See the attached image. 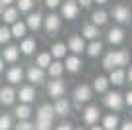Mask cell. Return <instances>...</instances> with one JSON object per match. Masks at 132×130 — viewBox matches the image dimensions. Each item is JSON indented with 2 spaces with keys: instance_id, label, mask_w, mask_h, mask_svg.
<instances>
[{
  "instance_id": "obj_1",
  "label": "cell",
  "mask_w": 132,
  "mask_h": 130,
  "mask_svg": "<svg viewBox=\"0 0 132 130\" xmlns=\"http://www.w3.org/2000/svg\"><path fill=\"white\" fill-rule=\"evenodd\" d=\"M77 14H79L77 0H67V2L61 4V16H63V18H67V20H75Z\"/></svg>"
},
{
  "instance_id": "obj_2",
  "label": "cell",
  "mask_w": 132,
  "mask_h": 130,
  "mask_svg": "<svg viewBox=\"0 0 132 130\" xmlns=\"http://www.w3.org/2000/svg\"><path fill=\"white\" fill-rule=\"evenodd\" d=\"M63 93H65V83L61 81V79H53V81L47 85V95H50L51 99H61Z\"/></svg>"
},
{
  "instance_id": "obj_3",
  "label": "cell",
  "mask_w": 132,
  "mask_h": 130,
  "mask_svg": "<svg viewBox=\"0 0 132 130\" xmlns=\"http://www.w3.org/2000/svg\"><path fill=\"white\" fill-rule=\"evenodd\" d=\"M16 99H20L22 104H30L32 101H36V89L34 87H20V91L16 93Z\"/></svg>"
},
{
  "instance_id": "obj_4",
  "label": "cell",
  "mask_w": 132,
  "mask_h": 130,
  "mask_svg": "<svg viewBox=\"0 0 132 130\" xmlns=\"http://www.w3.org/2000/svg\"><path fill=\"white\" fill-rule=\"evenodd\" d=\"M91 87L89 85H77V89L73 91V97H75V103H89L91 101Z\"/></svg>"
},
{
  "instance_id": "obj_5",
  "label": "cell",
  "mask_w": 132,
  "mask_h": 130,
  "mask_svg": "<svg viewBox=\"0 0 132 130\" xmlns=\"http://www.w3.org/2000/svg\"><path fill=\"white\" fill-rule=\"evenodd\" d=\"M44 28H45V32L55 34L61 28V16H57V14H50V16H45L44 18Z\"/></svg>"
},
{
  "instance_id": "obj_6",
  "label": "cell",
  "mask_w": 132,
  "mask_h": 130,
  "mask_svg": "<svg viewBox=\"0 0 132 130\" xmlns=\"http://www.w3.org/2000/svg\"><path fill=\"white\" fill-rule=\"evenodd\" d=\"M122 103H124V99H122L120 93H116V91L106 93V97H105V104H106L109 108H112V110H118V108L122 107Z\"/></svg>"
},
{
  "instance_id": "obj_7",
  "label": "cell",
  "mask_w": 132,
  "mask_h": 130,
  "mask_svg": "<svg viewBox=\"0 0 132 130\" xmlns=\"http://www.w3.org/2000/svg\"><path fill=\"white\" fill-rule=\"evenodd\" d=\"M14 101H16V91L12 87H2L0 89V104L10 107V104H14Z\"/></svg>"
},
{
  "instance_id": "obj_8",
  "label": "cell",
  "mask_w": 132,
  "mask_h": 130,
  "mask_svg": "<svg viewBox=\"0 0 132 130\" xmlns=\"http://www.w3.org/2000/svg\"><path fill=\"white\" fill-rule=\"evenodd\" d=\"M85 47H87V45H85V39H83L81 36H71V38H69V42H67V49H71L75 55H77V53H83V51H85Z\"/></svg>"
},
{
  "instance_id": "obj_9",
  "label": "cell",
  "mask_w": 132,
  "mask_h": 130,
  "mask_svg": "<svg viewBox=\"0 0 132 130\" xmlns=\"http://www.w3.org/2000/svg\"><path fill=\"white\" fill-rule=\"evenodd\" d=\"M28 81H32V83H36V85H39V83H44V79H45V73H44V69H39L38 65H32L30 69H28Z\"/></svg>"
},
{
  "instance_id": "obj_10",
  "label": "cell",
  "mask_w": 132,
  "mask_h": 130,
  "mask_svg": "<svg viewBox=\"0 0 132 130\" xmlns=\"http://www.w3.org/2000/svg\"><path fill=\"white\" fill-rule=\"evenodd\" d=\"M112 16H114L116 22H120V24H126V22H130V10H128L126 6H114L112 8Z\"/></svg>"
},
{
  "instance_id": "obj_11",
  "label": "cell",
  "mask_w": 132,
  "mask_h": 130,
  "mask_svg": "<svg viewBox=\"0 0 132 130\" xmlns=\"http://www.w3.org/2000/svg\"><path fill=\"white\" fill-rule=\"evenodd\" d=\"M99 107H95V104H91V107H87L85 110H83V120L87 122V124H95L97 120H99Z\"/></svg>"
},
{
  "instance_id": "obj_12",
  "label": "cell",
  "mask_w": 132,
  "mask_h": 130,
  "mask_svg": "<svg viewBox=\"0 0 132 130\" xmlns=\"http://www.w3.org/2000/svg\"><path fill=\"white\" fill-rule=\"evenodd\" d=\"M42 24H44V16H42V12H30V16H28V20H26V26L36 32V30L42 28Z\"/></svg>"
},
{
  "instance_id": "obj_13",
  "label": "cell",
  "mask_w": 132,
  "mask_h": 130,
  "mask_svg": "<svg viewBox=\"0 0 132 130\" xmlns=\"http://www.w3.org/2000/svg\"><path fill=\"white\" fill-rule=\"evenodd\" d=\"M53 110H55V114H59V116H67L69 110H71V104H69V101L63 99V97H61V99H55Z\"/></svg>"
},
{
  "instance_id": "obj_14",
  "label": "cell",
  "mask_w": 132,
  "mask_h": 130,
  "mask_svg": "<svg viewBox=\"0 0 132 130\" xmlns=\"http://www.w3.org/2000/svg\"><path fill=\"white\" fill-rule=\"evenodd\" d=\"M124 81H126V73H124L122 67H114V69H110L109 83H112V85H122Z\"/></svg>"
},
{
  "instance_id": "obj_15",
  "label": "cell",
  "mask_w": 132,
  "mask_h": 130,
  "mask_svg": "<svg viewBox=\"0 0 132 130\" xmlns=\"http://www.w3.org/2000/svg\"><path fill=\"white\" fill-rule=\"evenodd\" d=\"M26 32H28V26H26V22H20V20H16L14 24H12V28H10V34H12V38H18V39L26 38Z\"/></svg>"
},
{
  "instance_id": "obj_16",
  "label": "cell",
  "mask_w": 132,
  "mask_h": 130,
  "mask_svg": "<svg viewBox=\"0 0 132 130\" xmlns=\"http://www.w3.org/2000/svg\"><path fill=\"white\" fill-rule=\"evenodd\" d=\"M81 38L83 39H91V42H93V39H97L99 38V26H95V24H85V26H83V30H81Z\"/></svg>"
},
{
  "instance_id": "obj_17",
  "label": "cell",
  "mask_w": 132,
  "mask_h": 130,
  "mask_svg": "<svg viewBox=\"0 0 132 130\" xmlns=\"http://www.w3.org/2000/svg\"><path fill=\"white\" fill-rule=\"evenodd\" d=\"M36 39L34 38H22V42H20V53H24V55H32L34 53V49H36Z\"/></svg>"
},
{
  "instance_id": "obj_18",
  "label": "cell",
  "mask_w": 132,
  "mask_h": 130,
  "mask_svg": "<svg viewBox=\"0 0 132 130\" xmlns=\"http://www.w3.org/2000/svg\"><path fill=\"white\" fill-rule=\"evenodd\" d=\"M53 116H55V110L51 104H42L36 112V118H42V120H53Z\"/></svg>"
},
{
  "instance_id": "obj_19",
  "label": "cell",
  "mask_w": 132,
  "mask_h": 130,
  "mask_svg": "<svg viewBox=\"0 0 132 130\" xmlns=\"http://www.w3.org/2000/svg\"><path fill=\"white\" fill-rule=\"evenodd\" d=\"M6 79H8L12 85H18V83L24 79V69H22V67H18V65H16V67H12V69L6 73Z\"/></svg>"
},
{
  "instance_id": "obj_20",
  "label": "cell",
  "mask_w": 132,
  "mask_h": 130,
  "mask_svg": "<svg viewBox=\"0 0 132 130\" xmlns=\"http://www.w3.org/2000/svg\"><path fill=\"white\" fill-rule=\"evenodd\" d=\"M18 14H20V12H18L16 8H10V6H6L4 10H2V14H0V18L4 20V24H14V22L18 20Z\"/></svg>"
},
{
  "instance_id": "obj_21",
  "label": "cell",
  "mask_w": 132,
  "mask_h": 130,
  "mask_svg": "<svg viewBox=\"0 0 132 130\" xmlns=\"http://www.w3.org/2000/svg\"><path fill=\"white\" fill-rule=\"evenodd\" d=\"M63 67H65L69 73H77V71L81 69V59H79L77 55H69L65 59V63H63Z\"/></svg>"
},
{
  "instance_id": "obj_22",
  "label": "cell",
  "mask_w": 132,
  "mask_h": 130,
  "mask_svg": "<svg viewBox=\"0 0 132 130\" xmlns=\"http://www.w3.org/2000/svg\"><path fill=\"white\" fill-rule=\"evenodd\" d=\"M18 55H20V49H18L16 45H8V47L2 51V59L8 61V63H14V61L18 59Z\"/></svg>"
},
{
  "instance_id": "obj_23",
  "label": "cell",
  "mask_w": 132,
  "mask_h": 130,
  "mask_svg": "<svg viewBox=\"0 0 132 130\" xmlns=\"http://www.w3.org/2000/svg\"><path fill=\"white\" fill-rule=\"evenodd\" d=\"M112 59H114V67H122V65L128 63L130 55H128V51H124V49H118V51H112Z\"/></svg>"
},
{
  "instance_id": "obj_24",
  "label": "cell",
  "mask_w": 132,
  "mask_h": 130,
  "mask_svg": "<svg viewBox=\"0 0 132 130\" xmlns=\"http://www.w3.org/2000/svg\"><path fill=\"white\" fill-rule=\"evenodd\" d=\"M51 57H55V59H61V57H65L67 55V43H61V42H57V43H53L51 45Z\"/></svg>"
},
{
  "instance_id": "obj_25",
  "label": "cell",
  "mask_w": 132,
  "mask_h": 130,
  "mask_svg": "<svg viewBox=\"0 0 132 130\" xmlns=\"http://www.w3.org/2000/svg\"><path fill=\"white\" fill-rule=\"evenodd\" d=\"M14 114H16V118L18 120H28L30 116H32V108L28 107V104H18L16 108H14Z\"/></svg>"
},
{
  "instance_id": "obj_26",
  "label": "cell",
  "mask_w": 132,
  "mask_h": 130,
  "mask_svg": "<svg viewBox=\"0 0 132 130\" xmlns=\"http://www.w3.org/2000/svg\"><path fill=\"white\" fill-rule=\"evenodd\" d=\"M120 122H118V116L116 114H106L105 120H103V128L105 130H118Z\"/></svg>"
},
{
  "instance_id": "obj_27",
  "label": "cell",
  "mask_w": 132,
  "mask_h": 130,
  "mask_svg": "<svg viewBox=\"0 0 132 130\" xmlns=\"http://www.w3.org/2000/svg\"><path fill=\"white\" fill-rule=\"evenodd\" d=\"M47 71H50V77H53V79H59L61 73L65 71V67H63V63H61V61H51L50 67H47Z\"/></svg>"
},
{
  "instance_id": "obj_28",
  "label": "cell",
  "mask_w": 132,
  "mask_h": 130,
  "mask_svg": "<svg viewBox=\"0 0 132 130\" xmlns=\"http://www.w3.org/2000/svg\"><path fill=\"white\" fill-rule=\"evenodd\" d=\"M122 39H124V32H122L120 28H112V30L109 32V42L112 43V45L122 43Z\"/></svg>"
},
{
  "instance_id": "obj_29",
  "label": "cell",
  "mask_w": 132,
  "mask_h": 130,
  "mask_svg": "<svg viewBox=\"0 0 132 130\" xmlns=\"http://www.w3.org/2000/svg\"><path fill=\"white\" fill-rule=\"evenodd\" d=\"M51 63V53L50 51H44V53H39L38 57H36V65H38L39 69H47Z\"/></svg>"
},
{
  "instance_id": "obj_30",
  "label": "cell",
  "mask_w": 132,
  "mask_h": 130,
  "mask_svg": "<svg viewBox=\"0 0 132 130\" xmlns=\"http://www.w3.org/2000/svg\"><path fill=\"white\" fill-rule=\"evenodd\" d=\"M93 89L97 93H106V89H109V77L99 75L97 79H95V83H93Z\"/></svg>"
},
{
  "instance_id": "obj_31",
  "label": "cell",
  "mask_w": 132,
  "mask_h": 130,
  "mask_svg": "<svg viewBox=\"0 0 132 130\" xmlns=\"http://www.w3.org/2000/svg\"><path fill=\"white\" fill-rule=\"evenodd\" d=\"M91 20H93L95 26H105L106 22H109V14H106V12H103V10H97V12H93Z\"/></svg>"
},
{
  "instance_id": "obj_32",
  "label": "cell",
  "mask_w": 132,
  "mask_h": 130,
  "mask_svg": "<svg viewBox=\"0 0 132 130\" xmlns=\"http://www.w3.org/2000/svg\"><path fill=\"white\" fill-rule=\"evenodd\" d=\"M85 49H87V53L91 55V57H97V55H101V51H103V43H101L99 39H93Z\"/></svg>"
},
{
  "instance_id": "obj_33",
  "label": "cell",
  "mask_w": 132,
  "mask_h": 130,
  "mask_svg": "<svg viewBox=\"0 0 132 130\" xmlns=\"http://www.w3.org/2000/svg\"><path fill=\"white\" fill-rule=\"evenodd\" d=\"M32 8H34V0H18L16 2L18 12H32Z\"/></svg>"
},
{
  "instance_id": "obj_34",
  "label": "cell",
  "mask_w": 132,
  "mask_h": 130,
  "mask_svg": "<svg viewBox=\"0 0 132 130\" xmlns=\"http://www.w3.org/2000/svg\"><path fill=\"white\" fill-rule=\"evenodd\" d=\"M12 128V116L10 114H0V130H10Z\"/></svg>"
},
{
  "instance_id": "obj_35",
  "label": "cell",
  "mask_w": 132,
  "mask_h": 130,
  "mask_svg": "<svg viewBox=\"0 0 132 130\" xmlns=\"http://www.w3.org/2000/svg\"><path fill=\"white\" fill-rule=\"evenodd\" d=\"M34 130H51V120H42V118H36Z\"/></svg>"
},
{
  "instance_id": "obj_36",
  "label": "cell",
  "mask_w": 132,
  "mask_h": 130,
  "mask_svg": "<svg viewBox=\"0 0 132 130\" xmlns=\"http://www.w3.org/2000/svg\"><path fill=\"white\" fill-rule=\"evenodd\" d=\"M12 38V34H10V28H6V26H0V43H8Z\"/></svg>"
},
{
  "instance_id": "obj_37",
  "label": "cell",
  "mask_w": 132,
  "mask_h": 130,
  "mask_svg": "<svg viewBox=\"0 0 132 130\" xmlns=\"http://www.w3.org/2000/svg\"><path fill=\"white\" fill-rule=\"evenodd\" d=\"M103 67H105V69H114V59H112V51L105 55V59H103Z\"/></svg>"
},
{
  "instance_id": "obj_38",
  "label": "cell",
  "mask_w": 132,
  "mask_h": 130,
  "mask_svg": "<svg viewBox=\"0 0 132 130\" xmlns=\"http://www.w3.org/2000/svg\"><path fill=\"white\" fill-rule=\"evenodd\" d=\"M16 130H34V124L30 120H20L18 126H16Z\"/></svg>"
},
{
  "instance_id": "obj_39",
  "label": "cell",
  "mask_w": 132,
  "mask_h": 130,
  "mask_svg": "<svg viewBox=\"0 0 132 130\" xmlns=\"http://www.w3.org/2000/svg\"><path fill=\"white\" fill-rule=\"evenodd\" d=\"M61 4V0H45V6L47 8H57Z\"/></svg>"
},
{
  "instance_id": "obj_40",
  "label": "cell",
  "mask_w": 132,
  "mask_h": 130,
  "mask_svg": "<svg viewBox=\"0 0 132 130\" xmlns=\"http://www.w3.org/2000/svg\"><path fill=\"white\" fill-rule=\"evenodd\" d=\"M77 4L83 6V8H89V6L93 4V0H77Z\"/></svg>"
},
{
  "instance_id": "obj_41",
  "label": "cell",
  "mask_w": 132,
  "mask_h": 130,
  "mask_svg": "<svg viewBox=\"0 0 132 130\" xmlns=\"http://www.w3.org/2000/svg\"><path fill=\"white\" fill-rule=\"evenodd\" d=\"M55 130H73V126L69 124V122H67V124H65V122H63V124H59V126H57V128H55Z\"/></svg>"
},
{
  "instance_id": "obj_42",
  "label": "cell",
  "mask_w": 132,
  "mask_h": 130,
  "mask_svg": "<svg viewBox=\"0 0 132 130\" xmlns=\"http://www.w3.org/2000/svg\"><path fill=\"white\" fill-rule=\"evenodd\" d=\"M120 130H132V122H130V120H126V122L120 126Z\"/></svg>"
},
{
  "instance_id": "obj_43",
  "label": "cell",
  "mask_w": 132,
  "mask_h": 130,
  "mask_svg": "<svg viewBox=\"0 0 132 130\" xmlns=\"http://www.w3.org/2000/svg\"><path fill=\"white\" fill-rule=\"evenodd\" d=\"M126 104H128V107H132V91L126 93Z\"/></svg>"
},
{
  "instance_id": "obj_44",
  "label": "cell",
  "mask_w": 132,
  "mask_h": 130,
  "mask_svg": "<svg viewBox=\"0 0 132 130\" xmlns=\"http://www.w3.org/2000/svg\"><path fill=\"white\" fill-rule=\"evenodd\" d=\"M0 2H2V6H4V8H6V6H10L12 2H14V0H0Z\"/></svg>"
},
{
  "instance_id": "obj_45",
  "label": "cell",
  "mask_w": 132,
  "mask_h": 130,
  "mask_svg": "<svg viewBox=\"0 0 132 130\" xmlns=\"http://www.w3.org/2000/svg\"><path fill=\"white\" fill-rule=\"evenodd\" d=\"M126 79H128V81L132 83V67H130V69H128V73H126Z\"/></svg>"
},
{
  "instance_id": "obj_46",
  "label": "cell",
  "mask_w": 132,
  "mask_h": 130,
  "mask_svg": "<svg viewBox=\"0 0 132 130\" xmlns=\"http://www.w3.org/2000/svg\"><path fill=\"white\" fill-rule=\"evenodd\" d=\"M2 71H4V59L0 57V73H2Z\"/></svg>"
},
{
  "instance_id": "obj_47",
  "label": "cell",
  "mask_w": 132,
  "mask_h": 130,
  "mask_svg": "<svg viewBox=\"0 0 132 130\" xmlns=\"http://www.w3.org/2000/svg\"><path fill=\"white\" fill-rule=\"evenodd\" d=\"M93 2H97V4H106L109 0H93Z\"/></svg>"
},
{
  "instance_id": "obj_48",
  "label": "cell",
  "mask_w": 132,
  "mask_h": 130,
  "mask_svg": "<svg viewBox=\"0 0 132 130\" xmlns=\"http://www.w3.org/2000/svg\"><path fill=\"white\" fill-rule=\"evenodd\" d=\"M91 130H105V128H103V126H93Z\"/></svg>"
},
{
  "instance_id": "obj_49",
  "label": "cell",
  "mask_w": 132,
  "mask_h": 130,
  "mask_svg": "<svg viewBox=\"0 0 132 130\" xmlns=\"http://www.w3.org/2000/svg\"><path fill=\"white\" fill-rule=\"evenodd\" d=\"M2 10H4V6H2V2H0V14H2Z\"/></svg>"
},
{
  "instance_id": "obj_50",
  "label": "cell",
  "mask_w": 132,
  "mask_h": 130,
  "mask_svg": "<svg viewBox=\"0 0 132 130\" xmlns=\"http://www.w3.org/2000/svg\"><path fill=\"white\" fill-rule=\"evenodd\" d=\"M75 130H83V128H75Z\"/></svg>"
}]
</instances>
